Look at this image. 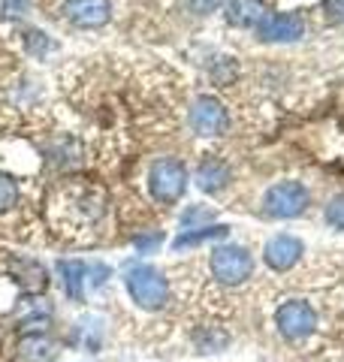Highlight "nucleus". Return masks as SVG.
<instances>
[{
  "instance_id": "22",
  "label": "nucleus",
  "mask_w": 344,
  "mask_h": 362,
  "mask_svg": "<svg viewBox=\"0 0 344 362\" xmlns=\"http://www.w3.org/2000/svg\"><path fill=\"white\" fill-rule=\"evenodd\" d=\"M25 37H30V52H33V54H42L45 49H52V42L45 40V33H42V30H28Z\"/></svg>"
},
{
  "instance_id": "16",
  "label": "nucleus",
  "mask_w": 344,
  "mask_h": 362,
  "mask_svg": "<svg viewBox=\"0 0 344 362\" xmlns=\"http://www.w3.org/2000/svg\"><path fill=\"white\" fill-rule=\"evenodd\" d=\"M227 181H229L227 163L214 160V157H209V160L200 163V169H197V185H200V190H205V194H217V190H221Z\"/></svg>"
},
{
  "instance_id": "2",
  "label": "nucleus",
  "mask_w": 344,
  "mask_h": 362,
  "mask_svg": "<svg viewBox=\"0 0 344 362\" xmlns=\"http://www.w3.org/2000/svg\"><path fill=\"white\" fill-rule=\"evenodd\" d=\"M130 299L145 311H160L169 302V284L164 278V272H157L154 266H133L124 275Z\"/></svg>"
},
{
  "instance_id": "20",
  "label": "nucleus",
  "mask_w": 344,
  "mask_h": 362,
  "mask_svg": "<svg viewBox=\"0 0 344 362\" xmlns=\"http://www.w3.org/2000/svg\"><path fill=\"white\" fill-rule=\"evenodd\" d=\"M323 218H326L329 226H336V230H344V194L329 202L326 211H323Z\"/></svg>"
},
{
  "instance_id": "25",
  "label": "nucleus",
  "mask_w": 344,
  "mask_h": 362,
  "mask_svg": "<svg viewBox=\"0 0 344 362\" xmlns=\"http://www.w3.org/2000/svg\"><path fill=\"white\" fill-rule=\"evenodd\" d=\"M160 242H164V235L154 233V235H145V239H136V247H139L142 254H148V251H151V247H157Z\"/></svg>"
},
{
  "instance_id": "13",
  "label": "nucleus",
  "mask_w": 344,
  "mask_h": 362,
  "mask_svg": "<svg viewBox=\"0 0 344 362\" xmlns=\"http://www.w3.org/2000/svg\"><path fill=\"white\" fill-rule=\"evenodd\" d=\"M55 356H57V344H55V338H49L45 332L18 335V341L13 347L16 362H52Z\"/></svg>"
},
{
  "instance_id": "14",
  "label": "nucleus",
  "mask_w": 344,
  "mask_h": 362,
  "mask_svg": "<svg viewBox=\"0 0 344 362\" xmlns=\"http://www.w3.org/2000/svg\"><path fill=\"white\" fill-rule=\"evenodd\" d=\"M6 269H9V275L16 278V284L25 293H42L45 284H49L45 269L37 263V259H30V257H9Z\"/></svg>"
},
{
  "instance_id": "17",
  "label": "nucleus",
  "mask_w": 344,
  "mask_h": 362,
  "mask_svg": "<svg viewBox=\"0 0 344 362\" xmlns=\"http://www.w3.org/2000/svg\"><path fill=\"white\" fill-rule=\"evenodd\" d=\"M224 235H229V226L209 223V226H200V230L181 233L178 239L172 242V247H176V251H181V247H190V245H200V242H212V239H224Z\"/></svg>"
},
{
  "instance_id": "11",
  "label": "nucleus",
  "mask_w": 344,
  "mask_h": 362,
  "mask_svg": "<svg viewBox=\"0 0 344 362\" xmlns=\"http://www.w3.org/2000/svg\"><path fill=\"white\" fill-rule=\"evenodd\" d=\"M64 16L76 28H103L112 16L109 0H64Z\"/></svg>"
},
{
  "instance_id": "7",
  "label": "nucleus",
  "mask_w": 344,
  "mask_h": 362,
  "mask_svg": "<svg viewBox=\"0 0 344 362\" xmlns=\"http://www.w3.org/2000/svg\"><path fill=\"white\" fill-rule=\"evenodd\" d=\"M275 326H278V332L287 338V341H302V338H308L314 332L317 314L308 302L290 299V302L281 305L278 314H275Z\"/></svg>"
},
{
  "instance_id": "10",
  "label": "nucleus",
  "mask_w": 344,
  "mask_h": 362,
  "mask_svg": "<svg viewBox=\"0 0 344 362\" xmlns=\"http://www.w3.org/2000/svg\"><path fill=\"white\" fill-rule=\"evenodd\" d=\"M260 40L266 42H296L305 33V21L296 13H272L260 21Z\"/></svg>"
},
{
  "instance_id": "5",
  "label": "nucleus",
  "mask_w": 344,
  "mask_h": 362,
  "mask_svg": "<svg viewBox=\"0 0 344 362\" xmlns=\"http://www.w3.org/2000/svg\"><path fill=\"white\" fill-rule=\"evenodd\" d=\"M212 275L221 281V284L229 287H239L254 275V257H251L242 245H221L212 251Z\"/></svg>"
},
{
  "instance_id": "1",
  "label": "nucleus",
  "mask_w": 344,
  "mask_h": 362,
  "mask_svg": "<svg viewBox=\"0 0 344 362\" xmlns=\"http://www.w3.org/2000/svg\"><path fill=\"white\" fill-rule=\"evenodd\" d=\"M109 209V197L100 185H88L82 178H70L55 190L52 197V218L64 223L67 233L88 230L103 221Z\"/></svg>"
},
{
  "instance_id": "19",
  "label": "nucleus",
  "mask_w": 344,
  "mask_h": 362,
  "mask_svg": "<svg viewBox=\"0 0 344 362\" xmlns=\"http://www.w3.org/2000/svg\"><path fill=\"white\" fill-rule=\"evenodd\" d=\"M16 199H18V185H16V178L0 173V214L13 209Z\"/></svg>"
},
{
  "instance_id": "15",
  "label": "nucleus",
  "mask_w": 344,
  "mask_h": 362,
  "mask_svg": "<svg viewBox=\"0 0 344 362\" xmlns=\"http://www.w3.org/2000/svg\"><path fill=\"white\" fill-rule=\"evenodd\" d=\"M266 16L269 13L263 0H229L227 4V21L233 28H260Z\"/></svg>"
},
{
  "instance_id": "23",
  "label": "nucleus",
  "mask_w": 344,
  "mask_h": 362,
  "mask_svg": "<svg viewBox=\"0 0 344 362\" xmlns=\"http://www.w3.org/2000/svg\"><path fill=\"white\" fill-rule=\"evenodd\" d=\"M323 13L329 21H344V0H323Z\"/></svg>"
},
{
  "instance_id": "4",
  "label": "nucleus",
  "mask_w": 344,
  "mask_h": 362,
  "mask_svg": "<svg viewBox=\"0 0 344 362\" xmlns=\"http://www.w3.org/2000/svg\"><path fill=\"white\" fill-rule=\"evenodd\" d=\"M61 278L67 287V296L82 302L94 290H100L109 281V266L94 263V259H64L61 263Z\"/></svg>"
},
{
  "instance_id": "21",
  "label": "nucleus",
  "mask_w": 344,
  "mask_h": 362,
  "mask_svg": "<svg viewBox=\"0 0 344 362\" xmlns=\"http://www.w3.org/2000/svg\"><path fill=\"white\" fill-rule=\"evenodd\" d=\"M188 6L193 16H212L224 6V0H188Z\"/></svg>"
},
{
  "instance_id": "8",
  "label": "nucleus",
  "mask_w": 344,
  "mask_h": 362,
  "mask_svg": "<svg viewBox=\"0 0 344 362\" xmlns=\"http://www.w3.org/2000/svg\"><path fill=\"white\" fill-rule=\"evenodd\" d=\"M227 127V109L221 100L214 97H200L190 106V130L197 136H217Z\"/></svg>"
},
{
  "instance_id": "3",
  "label": "nucleus",
  "mask_w": 344,
  "mask_h": 362,
  "mask_svg": "<svg viewBox=\"0 0 344 362\" xmlns=\"http://www.w3.org/2000/svg\"><path fill=\"white\" fill-rule=\"evenodd\" d=\"M148 187L160 206H176L188 190V169L176 157H160L148 173Z\"/></svg>"
},
{
  "instance_id": "18",
  "label": "nucleus",
  "mask_w": 344,
  "mask_h": 362,
  "mask_svg": "<svg viewBox=\"0 0 344 362\" xmlns=\"http://www.w3.org/2000/svg\"><path fill=\"white\" fill-rule=\"evenodd\" d=\"M214 218V211L212 209H205V206H190L185 214H181V230H200V226H205Z\"/></svg>"
},
{
  "instance_id": "12",
  "label": "nucleus",
  "mask_w": 344,
  "mask_h": 362,
  "mask_svg": "<svg viewBox=\"0 0 344 362\" xmlns=\"http://www.w3.org/2000/svg\"><path fill=\"white\" fill-rule=\"evenodd\" d=\"M13 320L21 326V329L37 332L52 320V305H49V299H45L42 293H28V296H21L16 302Z\"/></svg>"
},
{
  "instance_id": "24",
  "label": "nucleus",
  "mask_w": 344,
  "mask_h": 362,
  "mask_svg": "<svg viewBox=\"0 0 344 362\" xmlns=\"http://www.w3.org/2000/svg\"><path fill=\"white\" fill-rule=\"evenodd\" d=\"M25 0H4V18H21Z\"/></svg>"
},
{
  "instance_id": "9",
  "label": "nucleus",
  "mask_w": 344,
  "mask_h": 362,
  "mask_svg": "<svg viewBox=\"0 0 344 362\" xmlns=\"http://www.w3.org/2000/svg\"><path fill=\"white\" fill-rule=\"evenodd\" d=\"M302 254H305V245L296 239V235H287V233L272 235L266 247H263V259H266V266L275 272H290L302 259Z\"/></svg>"
},
{
  "instance_id": "6",
  "label": "nucleus",
  "mask_w": 344,
  "mask_h": 362,
  "mask_svg": "<svg viewBox=\"0 0 344 362\" xmlns=\"http://www.w3.org/2000/svg\"><path fill=\"white\" fill-rule=\"evenodd\" d=\"M263 209H266L269 218H299L308 209V187L302 181H278L266 190V199H263Z\"/></svg>"
}]
</instances>
